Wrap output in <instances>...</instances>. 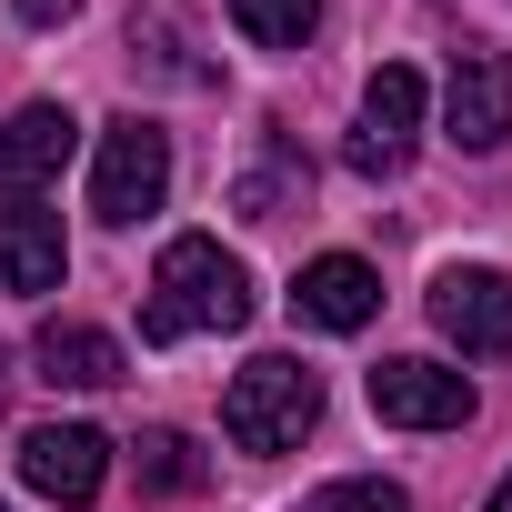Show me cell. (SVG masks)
<instances>
[{
  "label": "cell",
  "instance_id": "13",
  "mask_svg": "<svg viewBox=\"0 0 512 512\" xmlns=\"http://www.w3.org/2000/svg\"><path fill=\"white\" fill-rule=\"evenodd\" d=\"M302 201H312V161H292L282 141L231 181V211H241V221H282V211H302Z\"/></svg>",
  "mask_w": 512,
  "mask_h": 512
},
{
  "label": "cell",
  "instance_id": "10",
  "mask_svg": "<svg viewBox=\"0 0 512 512\" xmlns=\"http://www.w3.org/2000/svg\"><path fill=\"white\" fill-rule=\"evenodd\" d=\"M292 312L312 332H362L382 312V272L352 262V251H322V262H302V282H292Z\"/></svg>",
  "mask_w": 512,
  "mask_h": 512
},
{
  "label": "cell",
  "instance_id": "8",
  "mask_svg": "<svg viewBox=\"0 0 512 512\" xmlns=\"http://www.w3.org/2000/svg\"><path fill=\"white\" fill-rule=\"evenodd\" d=\"M21 482L51 492V502H91V492L111 482V442H101L91 422H41V432L21 442Z\"/></svg>",
  "mask_w": 512,
  "mask_h": 512
},
{
  "label": "cell",
  "instance_id": "19",
  "mask_svg": "<svg viewBox=\"0 0 512 512\" xmlns=\"http://www.w3.org/2000/svg\"><path fill=\"white\" fill-rule=\"evenodd\" d=\"M492 512H512V472H502V482H492Z\"/></svg>",
  "mask_w": 512,
  "mask_h": 512
},
{
  "label": "cell",
  "instance_id": "21",
  "mask_svg": "<svg viewBox=\"0 0 512 512\" xmlns=\"http://www.w3.org/2000/svg\"><path fill=\"white\" fill-rule=\"evenodd\" d=\"M0 512H11V502H0Z\"/></svg>",
  "mask_w": 512,
  "mask_h": 512
},
{
  "label": "cell",
  "instance_id": "18",
  "mask_svg": "<svg viewBox=\"0 0 512 512\" xmlns=\"http://www.w3.org/2000/svg\"><path fill=\"white\" fill-rule=\"evenodd\" d=\"M11 11H21V21H31V31H61V21H71V11H81V0H11Z\"/></svg>",
  "mask_w": 512,
  "mask_h": 512
},
{
  "label": "cell",
  "instance_id": "3",
  "mask_svg": "<svg viewBox=\"0 0 512 512\" xmlns=\"http://www.w3.org/2000/svg\"><path fill=\"white\" fill-rule=\"evenodd\" d=\"M161 191H171V131L141 121V111H121V121L101 131L91 211H101V221H141V211H161Z\"/></svg>",
  "mask_w": 512,
  "mask_h": 512
},
{
  "label": "cell",
  "instance_id": "7",
  "mask_svg": "<svg viewBox=\"0 0 512 512\" xmlns=\"http://www.w3.org/2000/svg\"><path fill=\"white\" fill-rule=\"evenodd\" d=\"M372 412L402 422V432H452V422H472V382L442 372V362H382L372 372Z\"/></svg>",
  "mask_w": 512,
  "mask_h": 512
},
{
  "label": "cell",
  "instance_id": "4",
  "mask_svg": "<svg viewBox=\"0 0 512 512\" xmlns=\"http://www.w3.org/2000/svg\"><path fill=\"white\" fill-rule=\"evenodd\" d=\"M412 121H422V71H412V61H382V71L362 81V131L342 141V161H352L362 181H392V171L412 161Z\"/></svg>",
  "mask_w": 512,
  "mask_h": 512
},
{
  "label": "cell",
  "instance_id": "9",
  "mask_svg": "<svg viewBox=\"0 0 512 512\" xmlns=\"http://www.w3.org/2000/svg\"><path fill=\"white\" fill-rule=\"evenodd\" d=\"M71 141H81V121H71L61 101L11 111V121H0V191H11V201H41V181H61Z\"/></svg>",
  "mask_w": 512,
  "mask_h": 512
},
{
  "label": "cell",
  "instance_id": "12",
  "mask_svg": "<svg viewBox=\"0 0 512 512\" xmlns=\"http://www.w3.org/2000/svg\"><path fill=\"white\" fill-rule=\"evenodd\" d=\"M31 362H41V382H51V392H111V382H121V342H111V332H91V322H41Z\"/></svg>",
  "mask_w": 512,
  "mask_h": 512
},
{
  "label": "cell",
  "instance_id": "1",
  "mask_svg": "<svg viewBox=\"0 0 512 512\" xmlns=\"http://www.w3.org/2000/svg\"><path fill=\"white\" fill-rule=\"evenodd\" d=\"M241 322H251V272L231 262L211 231H181L161 262H151V312H141V332H151V342H191V332H241Z\"/></svg>",
  "mask_w": 512,
  "mask_h": 512
},
{
  "label": "cell",
  "instance_id": "20",
  "mask_svg": "<svg viewBox=\"0 0 512 512\" xmlns=\"http://www.w3.org/2000/svg\"><path fill=\"white\" fill-rule=\"evenodd\" d=\"M0 402H11V362H0Z\"/></svg>",
  "mask_w": 512,
  "mask_h": 512
},
{
  "label": "cell",
  "instance_id": "17",
  "mask_svg": "<svg viewBox=\"0 0 512 512\" xmlns=\"http://www.w3.org/2000/svg\"><path fill=\"white\" fill-rule=\"evenodd\" d=\"M312 512H412V492L402 482H332V492H312Z\"/></svg>",
  "mask_w": 512,
  "mask_h": 512
},
{
  "label": "cell",
  "instance_id": "6",
  "mask_svg": "<svg viewBox=\"0 0 512 512\" xmlns=\"http://www.w3.org/2000/svg\"><path fill=\"white\" fill-rule=\"evenodd\" d=\"M442 131H452L462 151H502V141H512V61H502V51H452Z\"/></svg>",
  "mask_w": 512,
  "mask_h": 512
},
{
  "label": "cell",
  "instance_id": "11",
  "mask_svg": "<svg viewBox=\"0 0 512 512\" xmlns=\"http://www.w3.org/2000/svg\"><path fill=\"white\" fill-rule=\"evenodd\" d=\"M61 272H71L61 211H41V201H11V211H0V292H61Z\"/></svg>",
  "mask_w": 512,
  "mask_h": 512
},
{
  "label": "cell",
  "instance_id": "14",
  "mask_svg": "<svg viewBox=\"0 0 512 512\" xmlns=\"http://www.w3.org/2000/svg\"><path fill=\"white\" fill-rule=\"evenodd\" d=\"M312 21H322V0H231V31L251 51H302Z\"/></svg>",
  "mask_w": 512,
  "mask_h": 512
},
{
  "label": "cell",
  "instance_id": "15",
  "mask_svg": "<svg viewBox=\"0 0 512 512\" xmlns=\"http://www.w3.org/2000/svg\"><path fill=\"white\" fill-rule=\"evenodd\" d=\"M131 51H151L171 81H211V71L191 61V41H181V0H141V11H131Z\"/></svg>",
  "mask_w": 512,
  "mask_h": 512
},
{
  "label": "cell",
  "instance_id": "16",
  "mask_svg": "<svg viewBox=\"0 0 512 512\" xmlns=\"http://www.w3.org/2000/svg\"><path fill=\"white\" fill-rule=\"evenodd\" d=\"M211 462L191 452V432H141V492H201Z\"/></svg>",
  "mask_w": 512,
  "mask_h": 512
},
{
  "label": "cell",
  "instance_id": "5",
  "mask_svg": "<svg viewBox=\"0 0 512 512\" xmlns=\"http://www.w3.org/2000/svg\"><path fill=\"white\" fill-rule=\"evenodd\" d=\"M432 322H442V342H462V352H512V272L452 262V272L432 282Z\"/></svg>",
  "mask_w": 512,
  "mask_h": 512
},
{
  "label": "cell",
  "instance_id": "2",
  "mask_svg": "<svg viewBox=\"0 0 512 512\" xmlns=\"http://www.w3.org/2000/svg\"><path fill=\"white\" fill-rule=\"evenodd\" d=\"M322 422V372L312 362H292V352H262V362H241L231 372V392H221V432L241 442V452H292L302 432Z\"/></svg>",
  "mask_w": 512,
  "mask_h": 512
}]
</instances>
